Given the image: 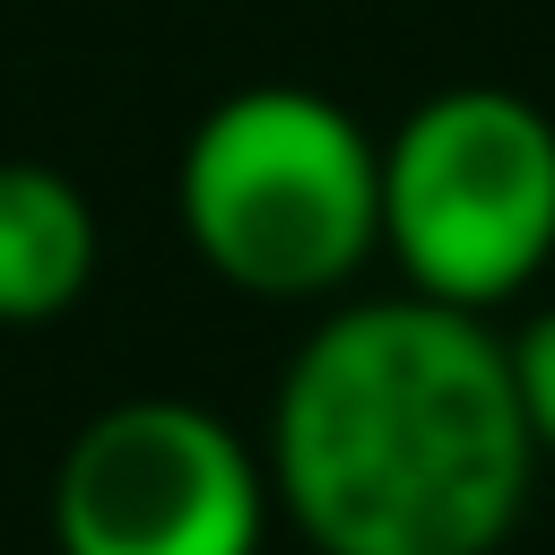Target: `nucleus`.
<instances>
[{
  "mask_svg": "<svg viewBox=\"0 0 555 555\" xmlns=\"http://www.w3.org/2000/svg\"><path fill=\"white\" fill-rule=\"evenodd\" d=\"M529 477L538 442L486 312L364 295L278 373L269 494L312 555H503Z\"/></svg>",
  "mask_w": 555,
  "mask_h": 555,
  "instance_id": "f257e3e1",
  "label": "nucleus"
},
{
  "mask_svg": "<svg viewBox=\"0 0 555 555\" xmlns=\"http://www.w3.org/2000/svg\"><path fill=\"white\" fill-rule=\"evenodd\" d=\"M191 251L260 304H321L382 251V139L321 87H234L173 165Z\"/></svg>",
  "mask_w": 555,
  "mask_h": 555,
  "instance_id": "f03ea898",
  "label": "nucleus"
},
{
  "mask_svg": "<svg viewBox=\"0 0 555 555\" xmlns=\"http://www.w3.org/2000/svg\"><path fill=\"white\" fill-rule=\"evenodd\" d=\"M382 251L408 295L494 312L555 260V121L512 87H442L382 139Z\"/></svg>",
  "mask_w": 555,
  "mask_h": 555,
  "instance_id": "7ed1b4c3",
  "label": "nucleus"
},
{
  "mask_svg": "<svg viewBox=\"0 0 555 555\" xmlns=\"http://www.w3.org/2000/svg\"><path fill=\"white\" fill-rule=\"evenodd\" d=\"M269 460L199 399H113L52 468L61 555H260Z\"/></svg>",
  "mask_w": 555,
  "mask_h": 555,
  "instance_id": "20e7f679",
  "label": "nucleus"
},
{
  "mask_svg": "<svg viewBox=\"0 0 555 555\" xmlns=\"http://www.w3.org/2000/svg\"><path fill=\"white\" fill-rule=\"evenodd\" d=\"M95 278V208L69 173L0 156V330L61 321Z\"/></svg>",
  "mask_w": 555,
  "mask_h": 555,
  "instance_id": "39448f33",
  "label": "nucleus"
},
{
  "mask_svg": "<svg viewBox=\"0 0 555 555\" xmlns=\"http://www.w3.org/2000/svg\"><path fill=\"white\" fill-rule=\"evenodd\" d=\"M512 347V390H520V416H529V442L538 460H555V312H538Z\"/></svg>",
  "mask_w": 555,
  "mask_h": 555,
  "instance_id": "423d86ee",
  "label": "nucleus"
}]
</instances>
